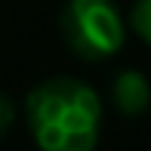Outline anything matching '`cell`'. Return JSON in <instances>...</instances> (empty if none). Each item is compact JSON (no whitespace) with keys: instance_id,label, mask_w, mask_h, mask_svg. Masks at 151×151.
Wrapping results in <instances>:
<instances>
[{"instance_id":"cell-1","label":"cell","mask_w":151,"mask_h":151,"mask_svg":"<svg viewBox=\"0 0 151 151\" xmlns=\"http://www.w3.org/2000/svg\"><path fill=\"white\" fill-rule=\"evenodd\" d=\"M25 114L40 151H93L99 142L102 102L93 86L74 77H52L34 86Z\"/></svg>"},{"instance_id":"cell-2","label":"cell","mask_w":151,"mask_h":151,"mask_svg":"<svg viewBox=\"0 0 151 151\" xmlns=\"http://www.w3.org/2000/svg\"><path fill=\"white\" fill-rule=\"evenodd\" d=\"M62 37L80 59H108L123 46V22L111 0H68Z\"/></svg>"},{"instance_id":"cell-3","label":"cell","mask_w":151,"mask_h":151,"mask_svg":"<svg viewBox=\"0 0 151 151\" xmlns=\"http://www.w3.org/2000/svg\"><path fill=\"white\" fill-rule=\"evenodd\" d=\"M114 105H117L120 114L127 117H136V114H145L151 105V83L145 80V74L136 71V68H127L114 77Z\"/></svg>"},{"instance_id":"cell-4","label":"cell","mask_w":151,"mask_h":151,"mask_svg":"<svg viewBox=\"0 0 151 151\" xmlns=\"http://www.w3.org/2000/svg\"><path fill=\"white\" fill-rule=\"evenodd\" d=\"M129 19H133L136 34H139L145 43H151V0H136Z\"/></svg>"},{"instance_id":"cell-5","label":"cell","mask_w":151,"mask_h":151,"mask_svg":"<svg viewBox=\"0 0 151 151\" xmlns=\"http://www.w3.org/2000/svg\"><path fill=\"white\" fill-rule=\"evenodd\" d=\"M12 120H16V105H12L6 96H0V139H3L6 133H9Z\"/></svg>"}]
</instances>
